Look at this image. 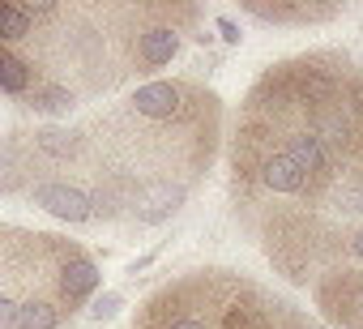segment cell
<instances>
[{
  "mask_svg": "<svg viewBox=\"0 0 363 329\" xmlns=\"http://www.w3.org/2000/svg\"><path fill=\"white\" fill-rule=\"evenodd\" d=\"M184 13L0 0V94L35 124H65L94 94L171 65Z\"/></svg>",
  "mask_w": 363,
  "mask_h": 329,
  "instance_id": "obj_1",
  "label": "cell"
},
{
  "mask_svg": "<svg viewBox=\"0 0 363 329\" xmlns=\"http://www.w3.org/2000/svg\"><path fill=\"white\" fill-rule=\"evenodd\" d=\"M99 286V261L77 240L0 223V329H69Z\"/></svg>",
  "mask_w": 363,
  "mask_h": 329,
  "instance_id": "obj_2",
  "label": "cell"
},
{
  "mask_svg": "<svg viewBox=\"0 0 363 329\" xmlns=\"http://www.w3.org/2000/svg\"><path fill=\"white\" fill-rule=\"evenodd\" d=\"M325 316L342 329H363V274H333L316 286Z\"/></svg>",
  "mask_w": 363,
  "mask_h": 329,
  "instance_id": "obj_3",
  "label": "cell"
},
{
  "mask_svg": "<svg viewBox=\"0 0 363 329\" xmlns=\"http://www.w3.org/2000/svg\"><path fill=\"white\" fill-rule=\"evenodd\" d=\"M244 13L274 22V26H308V22H329L337 9L333 5H265V0H244Z\"/></svg>",
  "mask_w": 363,
  "mask_h": 329,
  "instance_id": "obj_4",
  "label": "cell"
},
{
  "mask_svg": "<svg viewBox=\"0 0 363 329\" xmlns=\"http://www.w3.org/2000/svg\"><path fill=\"white\" fill-rule=\"evenodd\" d=\"M120 308H124V295H120V291H103V295H94V299H90V308H86V312H90V320H111Z\"/></svg>",
  "mask_w": 363,
  "mask_h": 329,
  "instance_id": "obj_5",
  "label": "cell"
},
{
  "mask_svg": "<svg viewBox=\"0 0 363 329\" xmlns=\"http://www.w3.org/2000/svg\"><path fill=\"white\" fill-rule=\"evenodd\" d=\"M214 26H218V35H223L227 43H240V39H244V35H240V26H235L227 13H223V18H214Z\"/></svg>",
  "mask_w": 363,
  "mask_h": 329,
  "instance_id": "obj_6",
  "label": "cell"
},
{
  "mask_svg": "<svg viewBox=\"0 0 363 329\" xmlns=\"http://www.w3.org/2000/svg\"><path fill=\"white\" fill-rule=\"evenodd\" d=\"M346 252H350L354 261H363V227H359V231H354V235L346 240Z\"/></svg>",
  "mask_w": 363,
  "mask_h": 329,
  "instance_id": "obj_7",
  "label": "cell"
},
{
  "mask_svg": "<svg viewBox=\"0 0 363 329\" xmlns=\"http://www.w3.org/2000/svg\"><path fill=\"white\" fill-rule=\"evenodd\" d=\"M154 261H158V252H145V257H137V261H133V265H128V274H133V278H137V274H141V269H150V265H154Z\"/></svg>",
  "mask_w": 363,
  "mask_h": 329,
  "instance_id": "obj_8",
  "label": "cell"
}]
</instances>
